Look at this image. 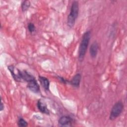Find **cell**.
<instances>
[{
  "instance_id": "6da1fadb",
  "label": "cell",
  "mask_w": 127,
  "mask_h": 127,
  "mask_svg": "<svg viewBox=\"0 0 127 127\" xmlns=\"http://www.w3.org/2000/svg\"><path fill=\"white\" fill-rule=\"evenodd\" d=\"M90 39L91 31L90 30L86 31L82 35L78 49V59L80 62H82L84 60Z\"/></svg>"
},
{
  "instance_id": "7a4b0ae2",
  "label": "cell",
  "mask_w": 127,
  "mask_h": 127,
  "mask_svg": "<svg viewBox=\"0 0 127 127\" xmlns=\"http://www.w3.org/2000/svg\"><path fill=\"white\" fill-rule=\"evenodd\" d=\"M78 4V2L77 0H74L72 2L70 12L67 18V25L70 28L74 26L75 21L78 17L79 13Z\"/></svg>"
},
{
  "instance_id": "3957f363",
  "label": "cell",
  "mask_w": 127,
  "mask_h": 127,
  "mask_svg": "<svg viewBox=\"0 0 127 127\" xmlns=\"http://www.w3.org/2000/svg\"><path fill=\"white\" fill-rule=\"evenodd\" d=\"M124 104L121 101L116 102L113 105L111 110L109 116L110 120H114L120 116L124 110Z\"/></svg>"
},
{
  "instance_id": "277c9868",
  "label": "cell",
  "mask_w": 127,
  "mask_h": 127,
  "mask_svg": "<svg viewBox=\"0 0 127 127\" xmlns=\"http://www.w3.org/2000/svg\"><path fill=\"white\" fill-rule=\"evenodd\" d=\"M73 119L69 116H63L60 118L58 120V123L60 126H71L73 123Z\"/></svg>"
},
{
  "instance_id": "5b68a950",
  "label": "cell",
  "mask_w": 127,
  "mask_h": 127,
  "mask_svg": "<svg viewBox=\"0 0 127 127\" xmlns=\"http://www.w3.org/2000/svg\"><path fill=\"white\" fill-rule=\"evenodd\" d=\"M27 87L31 92L37 94L40 92V86L37 82L36 79H34L28 82Z\"/></svg>"
},
{
  "instance_id": "8992f818",
  "label": "cell",
  "mask_w": 127,
  "mask_h": 127,
  "mask_svg": "<svg viewBox=\"0 0 127 127\" xmlns=\"http://www.w3.org/2000/svg\"><path fill=\"white\" fill-rule=\"evenodd\" d=\"M99 49V45L96 41H93L89 48V54L92 58L96 57Z\"/></svg>"
},
{
  "instance_id": "52a82bcc",
  "label": "cell",
  "mask_w": 127,
  "mask_h": 127,
  "mask_svg": "<svg viewBox=\"0 0 127 127\" xmlns=\"http://www.w3.org/2000/svg\"><path fill=\"white\" fill-rule=\"evenodd\" d=\"M37 106L38 109L41 113L46 115L50 114V111L48 109L46 104L45 103H43L41 100L39 99L38 100L37 103Z\"/></svg>"
},
{
  "instance_id": "ba28073f",
  "label": "cell",
  "mask_w": 127,
  "mask_h": 127,
  "mask_svg": "<svg viewBox=\"0 0 127 127\" xmlns=\"http://www.w3.org/2000/svg\"><path fill=\"white\" fill-rule=\"evenodd\" d=\"M81 79V75L80 73H76L72 77L70 81H69L68 83L75 87H79L80 85V83Z\"/></svg>"
},
{
  "instance_id": "9c48e42d",
  "label": "cell",
  "mask_w": 127,
  "mask_h": 127,
  "mask_svg": "<svg viewBox=\"0 0 127 127\" xmlns=\"http://www.w3.org/2000/svg\"><path fill=\"white\" fill-rule=\"evenodd\" d=\"M38 79L40 81V84L46 91L49 90L50 87V81L46 77L39 75L38 76Z\"/></svg>"
},
{
  "instance_id": "30bf717a",
  "label": "cell",
  "mask_w": 127,
  "mask_h": 127,
  "mask_svg": "<svg viewBox=\"0 0 127 127\" xmlns=\"http://www.w3.org/2000/svg\"><path fill=\"white\" fill-rule=\"evenodd\" d=\"M7 68L9 70V71H10L11 76H12L13 78L14 79V80L16 81V82H21L22 79L20 78V76L19 75L18 72H17V73H15L14 71V66L13 65H8L7 66Z\"/></svg>"
},
{
  "instance_id": "8fae6325",
  "label": "cell",
  "mask_w": 127,
  "mask_h": 127,
  "mask_svg": "<svg viewBox=\"0 0 127 127\" xmlns=\"http://www.w3.org/2000/svg\"><path fill=\"white\" fill-rule=\"evenodd\" d=\"M31 5L30 1L29 0H23L22 1L21 3V10L23 12L26 11L30 7Z\"/></svg>"
},
{
  "instance_id": "7c38bea8",
  "label": "cell",
  "mask_w": 127,
  "mask_h": 127,
  "mask_svg": "<svg viewBox=\"0 0 127 127\" xmlns=\"http://www.w3.org/2000/svg\"><path fill=\"white\" fill-rule=\"evenodd\" d=\"M18 126L20 127H25L28 126V123L22 117H19L17 121Z\"/></svg>"
},
{
  "instance_id": "4fadbf2b",
  "label": "cell",
  "mask_w": 127,
  "mask_h": 127,
  "mask_svg": "<svg viewBox=\"0 0 127 127\" xmlns=\"http://www.w3.org/2000/svg\"><path fill=\"white\" fill-rule=\"evenodd\" d=\"M28 30L30 32V33H33L34 32L35 30H36V27H35V25L32 23V22H29L28 24Z\"/></svg>"
},
{
  "instance_id": "5bb4252c",
  "label": "cell",
  "mask_w": 127,
  "mask_h": 127,
  "mask_svg": "<svg viewBox=\"0 0 127 127\" xmlns=\"http://www.w3.org/2000/svg\"><path fill=\"white\" fill-rule=\"evenodd\" d=\"M57 77H58V79L59 80H60V81L61 82H62L63 83H64V84H66L67 83H68V82H69V81L67 80L66 79L64 78L63 77H62V76H58Z\"/></svg>"
},
{
  "instance_id": "9a60e30c",
  "label": "cell",
  "mask_w": 127,
  "mask_h": 127,
  "mask_svg": "<svg viewBox=\"0 0 127 127\" xmlns=\"http://www.w3.org/2000/svg\"><path fill=\"white\" fill-rule=\"evenodd\" d=\"M4 109V104L2 101H1V103H0V111H2Z\"/></svg>"
}]
</instances>
